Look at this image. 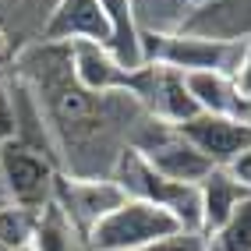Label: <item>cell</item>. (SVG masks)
Segmentation results:
<instances>
[{
    "label": "cell",
    "mask_w": 251,
    "mask_h": 251,
    "mask_svg": "<svg viewBox=\"0 0 251 251\" xmlns=\"http://www.w3.org/2000/svg\"><path fill=\"white\" fill-rule=\"evenodd\" d=\"M18 68H25V89L39 106L64 174L71 177H110L117 156L152 124L127 92L96 96L81 89L64 43L22 50Z\"/></svg>",
    "instance_id": "cell-1"
},
{
    "label": "cell",
    "mask_w": 251,
    "mask_h": 251,
    "mask_svg": "<svg viewBox=\"0 0 251 251\" xmlns=\"http://www.w3.org/2000/svg\"><path fill=\"white\" fill-rule=\"evenodd\" d=\"M110 177L127 191V198H142V202L166 209L184 230H202V195H198V184H180V180L163 177L138 149L127 145L117 156Z\"/></svg>",
    "instance_id": "cell-2"
},
{
    "label": "cell",
    "mask_w": 251,
    "mask_h": 251,
    "mask_svg": "<svg viewBox=\"0 0 251 251\" xmlns=\"http://www.w3.org/2000/svg\"><path fill=\"white\" fill-rule=\"evenodd\" d=\"M60 174V159L50 145H36L25 138H11L0 145V188L11 202L43 209L53 198Z\"/></svg>",
    "instance_id": "cell-3"
},
{
    "label": "cell",
    "mask_w": 251,
    "mask_h": 251,
    "mask_svg": "<svg viewBox=\"0 0 251 251\" xmlns=\"http://www.w3.org/2000/svg\"><path fill=\"white\" fill-rule=\"evenodd\" d=\"M124 92L142 106L149 121L166 124V127H180L184 121H191L198 113L195 96L188 89V75H180L177 68H166V64H156V60H145L142 68L127 71Z\"/></svg>",
    "instance_id": "cell-4"
},
{
    "label": "cell",
    "mask_w": 251,
    "mask_h": 251,
    "mask_svg": "<svg viewBox=\"0 0 251 251\" xmlns=\"http://www.w3.org/2000/svg\"><path fill=\"white\" fill-rule=\"evenodd\" d=\"M244 57V43H216V39H198L184 32H145V60L177 68L180 75H237Z\"/></svg>",
    "instance_id": "cell-5"
},
{
    "label": "cell",
    "mask_w": 251,
    "mask_h": 251,
    "mask_svg": "<svg viewBox=\"0 0 251 251\" xmlns=\"http://www.w3.org/2000/svg\"><path fill=\"white\" fill-rule=\"evenodd\" d=\"M174 230H184V226L166 209L142 202V198H127L121 209H113L103 223L92 226L85 244L89 251H138Z\"/></svg>",
    "instance_id": "cell-6"
},
{
    "label": "cell",
    "mask_w": 251,
    "mask_h": 251,
    "mask_svg": "<svg viewBox=\"0 0 251 251\" xmlns=\"http://www.w3.org/2000/svg\"><path fill=\"white\" fill-rule=\"evenodd\" d=\"M53 202L71 216L81 237H89L96 223H103L113 209L127 202V191L113 177H71L60 174L53 188Z\"/></svg>",
    "instance_id": "cell-7"
},
{
    "label": "cell",
    "mask_w": 251,
    "mask_h": 251,
    "mask_svg": "<svg viewBox=\"0 0 251 251\" xmlns=\"http://www.w3.org/2000/svg\"><path fill=\"white\" fill-rule=\"evenodd\" d=\"M131 149H138V152L152 163L163 177L180 180V184H198L212 170V163L198 152V149L184 138L177 127H166V124H156V121L135 138Z\"/></svg>",
    "instance_id": "cell-8"
},
{
    "label": "cell",
    "mask_w": 251,
    "mask_h": 251,
    "mask_svg": "<svg viewBox=\"0 0 251 251\" xmlns=\"http://www.w3.org/2000/svg\"><path fill=\"white\" fill-rule=\"evenodd\" d=\"M177 131L212 166H230L233 159L244 152V149H251V124L248 121H233V117L195 113L191 121H184Z\"/></svg>",
    "instance_id": "cell-9"
},
{
    "label": "cell",
    "mask_w": 251,
    "mask_h": 251,
    "mask_svg": "<svg viewBox=\"0 0 251 251\" xmlns=\"http://www.w3.org/2000/svg\"><path fill=\"white\" fill-rule=\"evenodd\" d=\"M174 32L216 43H251V0H202Z\"/></svg>",
    "instance_id": "cell-10"
},
{
    "label": "cell",
    "mask_w": 251,
    "mask_h": 251,
    "mask_svg": "<svg viewBox=\"0 0 251 251\" xmlns=\"http://www.w3.org/2000/svg\"><path fill=\"white\" fill-rule=\"evenodd\" d=\"M75 39L110 43V28L99 11V0H57L50 7L39 43H75Z\"/></svg>",
    "instance_id": "cell-11"
},
{
    "label": "cell",
    "mask_w": 251,
    "mask_h": 251,
    "mask_svg": "<svg viewBox=\"0 0 251 251\" xmlns=\"http://www.w3.org/2000/svg\"><path fill=\"white\" fill-rule=\"evenodd\" d=\"M68 46V60H71V75L81 89H89L96 96L106 92H124V78L127 71L121 68V60L110 53L106 43H92V39H75L64 43Z\"/></svg>",
    "instance_id": "cell-12"
},
{
    "label": "cell",
    "mask_w": 251,
    "mask_h": 251,
    "mask_svg": "<svg viewBox=\"0 0 251 251\" xmlns=\"http://www.w3.org/2000/svg\"><path fill=\"white\" fill-rule=\"evenodd\" d=\"M99 11L110 28V53L121 60L124 71H135L145 64V32L138 25L135 0H99Z\"/></svg>",
    "instance_id": "cell-13"
},
{
    "label": "cell",
    "mask_w": 251,
    "mask_h": 251,
    "mask_svg": "<svg viewBox=\"0 0 251 251\" xmlns=\"http://www.w3.org/2000/svg\"><path fill=\"white\" fill-rule=\"evenodd\" d=\"M188 89L195 96L198 113L233 117V121H248L251 124V99H244V92L237 89V81L230 75H216V71L188 75Z\"/></svg>",
    "instance_id": "cell-14"
},
{
    "label": "cell",
    "mask_w": 251,
    "mask_h": 251,
    "mask_svg": "<svg viewBox=\"0 0 251 251\" xmlns=\"http://www.w3.org/2000/svg\"><path fill=\"white\" fill-rule=\"evenodd\" d=\"M198 195H202V233L205 237L230 220V212L237 209L244 198H251V191L241 188V184L230 177V170H223V166H212V170L198 180Z\"/></svg>",
    "instance_id": "cell-15"
},
{
    "label": "cell",
    "mask_w": 251,
    "mask_h": 251,
    "mask_svg": "<svg viewBox=\"0 0 251 251\" xmlns=\"http://www.w3.org/2000/svg\"><path fill=\"white\" fill-rule=\"evenodd\" d=\"M85 248L89 244L78 233V226L71 223V216L50 198L36 216V233H32L28 251H85Z\"/></svg>",
    "instance_id": "cell-16"
},
{
    "label": "cell",
    "mask_w": 251,
    "mask_h": 251,
    "mask_svg": "<svg viewBox=\"0 0 251 251\" xmlns=\"http://www.w3.org/2000/svg\"><path fill=\"white\" fill-rule=\"evenodd\" d=\"M39 209H28L18 202H0V244L11 251H28L32 233H36Z\"/></svg>",
    "instance_id": "cell-17"
},
{
    "label": "cell",
    "mask_w": 251,
    "mask_h": 251,
    "mask_svg": "<svg viewBox=\"0 0 251 251\" xmlns=\"http://www.w3.org/2000/svg\"><path fill=\"white\" fill-rule=\"evenodd\" d=\"M209 251H251V198H244L230 220L209 233Z\"/></svg>",
    "instance_id": "cell-18"
},
{
    "label": "cell",
    "mask_w": 251,
    "mask_h": 251,
    "mask_svg": "<svg viewBox=\"0 0 251 251\" xmlns=\"http://www.w3.org/2000/svg\"><path fill=\"white\" fill-rule=\"evenodd\" d=\"M138 251H209V237L202 230H174V233H166V237L145 244Z\"/></svg>",
    "instance_id": "cell-19"
},
{
    "label": "cell",
    "mask_w": 251,
    "mask_h": 251,
    "mask_svg": "<svg viewBox=\"0 0 251 251\" xmlns=\"http://www.w3.org/2000/svg\"><path fill=\"white\" fill-rule=\"evenodd\" d=\"M18 135V99L11 96V89L0 85V145Z\"/></svg>",
    "instance_id": "cell-20"
},
{
    "label": "cell",
    "mask_w": 251,
    "mask_h": 251,
    "mask_svg": "<svg viewBox=\"0 0 251 251\" xmlns=\"http://www.w3.org/2000/svg\"><path fill=\"white\" fill-rule=\"evenodd\" d=\"M223 170H230V177L241 184V188H248L251 191V149H244V152L233 159L230 166H223Z\"/></svg>",
    "instance_id": "cell-21"
},
{
    "label": "cell",
    "mask_w": 251,
    "mask_h": 251,
    "mask_svg": "<svg viewBox=\"0 0 251 251\" xmlns=\"http://www.w3.org/2000/svg\"><path fill=\"white\" fill-rule=\"evenodd\" d=\"M233 81L244 92V99H251V43H244V57H241V68L233 75Z\"/></svg>",
    "instance_id": "cell-22"
},
{
    "label": "cell",
    "mask_w": 251,
    "mask_h": 251,
    "mask_svg": "<svg viewBox=\"0 0 251 251\" xmlns=\"http://www.w3.org/2000/svg\"><path fill=\"white\" fill-rule=\"evenodd\" d=\"M7 64H11V36H7L4 22H0V68H7Z\"/></svg>",
    "instance_id": "cell-23"
},
{
    "label": "cell",
    "mask_w": 251,
    "mask_h": 251,
    "mask_svg": "<svg viewBox=\"0 0 251 251\" xmlns=\"http://www.w3.org/2000/svg\"><path fill=\"white\" fill-rule=\"evenodd\" d=\"M0 251H11V248H4V244H0Z\"/></svg>",
    "instance_id": "cell-24"
},
{
    "label": "cell",
    "mask_w": 251,
    "mask_h": 251,
    "mask_svg": "<svg viewBox=\"0 0 251 251\" xmlns=\"http://www.w3.org/2000/svg\"><path fill=\"white\" fill-rule=\"evenodd\" d=\"M85 251H89V248H85Z\"/></svg>",
    "instance_id": "cell-25"
}]
</instances>
